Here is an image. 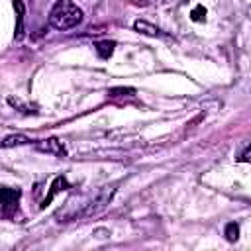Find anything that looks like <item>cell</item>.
<instances>
[{"instance_id": "10", "label": "cell", "mask_w": 251, "mask_h": 251, "mask_svg": "<svg viewBox=\"0 0 251 251\" xmlns=\"http://www.w3.org/2000/svg\"><path fill=\"white\" fill-rule=\"evenodd\" d=\"M190 16H192L194 22H204V18H206V8H204V6H196Z\"/></svg>"}, {"instance_id": "1", "label": "cell", "mask_w": 251, "mask_h": 251, "mask_svg": "<svg viewBox=\"0 0 251 251\" xmlns=\"http://www.w3.org/2000/svg\"><path fill=\"white\" fill-rule=\"evenodd\" d=\"M80 22H82V10L73 0H57L49 12V25L59 31L73 29Z\"/></svg>"}, {"instance_id": "4", "label": "cell", "mask_w": 251, "mask_h": 251, "mask_svg": "<svg viewBox=\"0 0 251 251\" xmlns=\"http://www.w3.org/2000/svg\"><path fill=\"white\" fill-rule=\"evenodd\" d=\"M133 27H135V31L145 33V35H151V37L161 35V29H159V27H155V25H151V24H149V22H145V20H137V22L133 24Z\"/></svg>"}, {"instance_id": "6", "label": "cell", "mask_w": 251, "mask_h": 251, "mask_svg": "<svg viewBox=\"0 0 251 251\" xmlns=\"http://www.w3.org/2000/svg\"><path fill=\"white\" fill-rule=\"evenodd\" d=\"M27 143H31L25 135H8V137H4V141H2V147H14V145H27Z\"/></svg>"}, {"instance_id": "5", "label": "cell", "mask_w": 251, "mask_h": 251, "mask_svg": "<svg viewBox=\"0 0 251 251\" xmlns=\"http://www.w3.org/2000/svg\"><path fill=\"white\" fill-rule=\"evenodd\" d=\"M94 49L102 59H108L114 51V41H98V43H94Z\"/></svg>"}, {"instance_id": "2", "label": "cell", "mask_w": 251, "mask_h": 251, "mask_svg": "<svg viewBox=\"0 0 251 251\" xmlns=\"http://www.w3.org/2000/svg\"><path fill=\"white\" fill-rule=\"evenodd\" d=\"M22 190L20 188H10V186H0V204L6 216H10L12 212L18 210V202H20Z\"/></svg>"}, {"instance_id": "7", "label": "cell", "mask_w": 251, "mask_h": 251, "mask_svg": "<svg viewBox=\"0 0 251 251\" xmlns=\"http://www.w3.org/2000/svg\"><path fill=\"white\" fill-rule=\"evenodd\" d=\"M67 186H69V182H67V180H65L63 176H59V178H55V182H53V186H51V192H49V196L45 198V202H43V206H45V204H47V202H49V200H51V198H53V196H55V194H57V192H59L61 188H67Z\"/></svg>"}, {"instance_id": "3", "label": "cell", "mask_w": 251, "mask_h": 251, "mask_svg": "<svg viewBox=\"0 0 251 251\" xmlns=\"http://www.w3.org/2000/svg\"><path fill=\"white\" fill-rule=\"evenodd\" d=\"M35 149L41 151V153H49V155H55V157H65L67 155V149L65 145L55 139V137H49V139H39L35 143Z\"/></svg>"}, {"instance_id": "11", "label": "cell", "mask_w": 251, "mask_h": 251, "mask_svg": "<svg viewBox=\"0 0 251 251\" xmlns=\"http://www.w3.org/2000/svg\"><path fill=\"white\" fill-rule=\"evenodd\" d=\"M239 161H241V163H247V161H249V145L243 149V153H241V159H239Z\"/></svg>"}, {"instance_id": "8", "label": "cell", "mask_w": 251, "mask_h": 251, "mask_svg": "<svg viewBox=\"0 0 251 251\" xmlns=\"http://www.w3.org/2000/svg\"><path fill=\"white\" fill-rule=\"evenodd\" d=\"M14 8L18 10V27H16V39H20V37H22V33H24V27H22V24H24V4H22V2H14Z\"/></svg>"}, {"instance_id": "9", "label": "cell", "mask_w": 251, "mask_h": 251, "mask_svg": "<svg viewBox=\"0 0 251 251\" xmlns=\"http://www.w3.org/2000/svg\"><path fill=\"white\" fill-rule=\"evenodd\" d=\"M239 237V227H237V224H227L226 226V239L227 241H235Z\"/></svg>"}]
</instances>
